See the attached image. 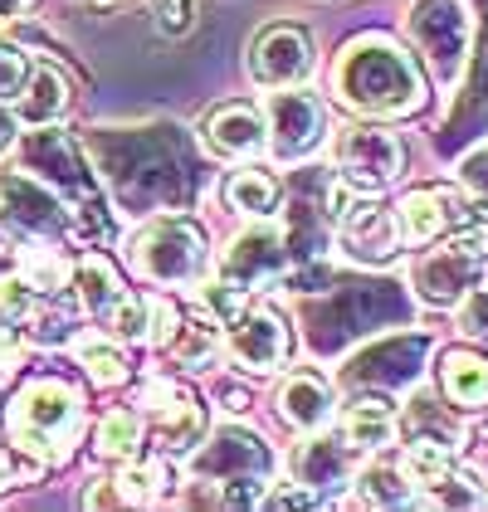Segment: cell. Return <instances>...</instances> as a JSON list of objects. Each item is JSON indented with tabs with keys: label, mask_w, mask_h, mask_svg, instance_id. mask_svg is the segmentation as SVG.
I'll use <instances>...</instances> for the list:
<instances>
[{
	"label": "cell",
	"mask_w": 488,
	"mask_h": 512,
	"mask_svg": "<svg viewBox=\"0 0 488 512\" xmlns=\"http://www.w3.org/2000/svg\"><path fill=\"white\" fill-rule=\"evenodd\" d=\"M64 113H69V79L59 74V64H30L25 88L15 93V122L30 132H44Z\"/></svg>",
	"instance_id": "cell-18"
},
{
	"label": "cell",
	"mask_w": 488,
	"mask_h": 512,
	"mask_svg": "<svg viewBox=\"0 0 488 512\" xmlns=\"http://www.w3.org/2000/svg\"><path fill=\"white\" fill-rule=\"evenodd\" d=\"M459 191H464L469 200H479V205L488 210V147L484 152H474V157L459 166Z\"/></svg>",
	"instance_id": "cell-36"
},
{
	"label": "cell",
	"mask_w": 488,
	"mask_h": 512,
	"mask_svg": "<svg viewBox=\"0 0 488 512\" xmlns=\"http://www.w3.org/2000/svg\"><path fill=\"white\" fill-rule=\"evenodd\" d=\"M440 391L454 410H488V356L469 347H449L440 356Z\"/></svg>",
	"instance_id": "cell-20"
},
{
	"label": "cell",
	"mask_w": 488,
	"mask_h": 512,
	"mask_svg": "<svg viewBox=\"0 0 488 512\" xmlns=\"http://www.w3.org/2000/svg\"><path fill=\"white\" fill-rule=\"evenodd\" d=\"M127 264L152 288H201L210 274V249L196 220L157 215L127 235Z\"/></svg>",
	"instance_id": "cell-3"
},
{
	"label": "cell",
	"mask_w": 488,
	"mask_h": 512,
	"mask_svg": "<svg viewBox=\"0 0 488 512\" xmlns=\"http://www.w3.org/2000/svg\"><path fill=\"white\" fill-rule=\"evenodd\" d=\"M459 459H454V449H449V439H430V434H420V439H410L406 454H401V469L406 478L420 488V493H430V488H440L449 478Z\"/></svg>",
	"instance_id": "cell-27"
},
{
	"label": "cell",
	"mask_w": 488,
	"mask_h": 512,
	"mask_svg": "<svg viewBox=\"0 0 488 512\" xmlns=\"http://www.w3.org/2000/svg\"><path fill=\"white\" fill-rule=\"evenodd\" d=\"M488 259V225L474 230H459V235L440 239V244H425V254L410 264V288L425 308H459L464 293L479 283V269Z\"/></svg>",
	"instance_id": "cell-5"
},
{
	"label": "cell",
	"mask_w": 488,
	"mask_h": 512,
	"mask_svg": "<svg viewBox=\"0 0 488 512\" xmlns=\"http://www.w3.org/2000/svg\"><path fill=\"white\" fill-rule=\"evenodd\" d=\"M0 230L20 244H59L74 235V210L44 176H35V166H5L0 171Z\"/></svg>",
	"instance_id": "cell-6"
},
{
	"label": "cell",
	"mask_w": 488,
	"mask_h": 512,
	"mask_svg": "<svg viewBox=\"0 0 488 512\" xmlns=\"http://www.w3.org/2000/svg\"><path fill=\"white\" fill-rule=\"evenodd\" d=\"M264 127H269V157L279 166L293 161H308L327 137V108L318 93H308L303 83L298 88H269V103H264Z\"/></svg>",
	"instance_id": "cell-9"
},
{
	"label": "cell",
	"mask_w": 488,
	"mask_h": 512,
	"mask_svg": "<svg viewBox=\"0 0 488 512\" xmlns=\"http://www.w3.org/2000/svg\"><path fill=\"white\" fill-rule=\"evenodd\" d=\"M323 498L313 493V488H279V493H264V508H318Z\"/></svg>",
	"instance_id": "cell-38"
},
{
	"label": "cell",
	"mask_w": 488,
	"mask_h": 512,
	"mask_svg": "<svg viewBox=\"0 0 488 512\" xmlns=\"http://www.w3.org/2000/svg\"><path fill=\"white\" fill-rule=\"evenodd\" d=\"M406 171V147L396 132L376 127V122H352L337 137V181L357 196L386 191L396 176Z\"/></svg>",
	"instance_id": "cell-8"
},
{
	"label": "cell",
	"mask_w": 488,
	"mask_h": 512,
	"mask_svg": "<svg viewBox=\"0 0 488 512\" xmlns=\"http://www.w3.org/2000/svg\"><path fill=\"white\" fill-rule=\"evenodd\" d=\"M357 454L362 449H352L347 439H327V434L313 430V439H303L298 454H293V478L303 488H313L318 498H327V493H337L357 478Z\"/></svg>",
	"instance_id": "cell-17"
},
{
	"label": "cell",
	"mask_w": 488,
	"mask_h": 512,
	"mask_svg": "<svg viewBox=\"0 0 488 512\" xmlns=\"http://www.w3.org/2000/svg\"><path fill=\"white\" fill-rule=\"evenodd\" d=\"M15 274L25 278L35 293H64L69 283H74V264L59 254V244H20V264H15Z\"/></svg>",
	"instance_id": "cell-26"
},
{
	"label": "cell",
	"mask_w": 488,
	"mask_h": 512,
	"mask_svg": "<svg viewBox=\"0 0 488 512\" xmlns=\"http://www.w3.org/2000/svg\"><path fill=\"white\" fill-rule=\"evenodd\" d=\"M279 415L298 434L323 430L327 420H332V386H327L318 371H293L284 386H279Z\"/></svg>",
	"instance_id": "cell-19"
},
{
	"label": "cell",
	"mask_w": 488,
	"mask_h": 512,
	"mask_svg": "<svg viewBox=\"0 0 488 512\" xmlns=\"http://www.w3.org/2000/svg\"><path fill=\"white\" fill-rule=\"evenodd\" d=\"M40 459H30L20 444H0V493L20 488V483H35L40 478Z\"/></svg>",
	"instance_id": "cell-32"
},
{
	"label": "cell",
	"mask_w": 488,
	"mask_h": 512,
	"mask_svg": "<svg viewBox=\"0 0 488 512\" xmlns=\"http://www.w3.org/2000/svg\"><path fill=\"white\" fill-rule=\"evenodd\" d=\"M35 0H0V20H15V15H25Z\"/></svg>",
	"instance_id": "cell-40"
},
{
	"label": "cell",
	"mask_w": 488,
	"mask_h": 512,
	"mask_svg": "<svg viewBox=\"0 0 488 512\" xmlns=\"http://www.w3.org/2000/svg\"><path fill=\"white\" fill-rule=\"evenodd\" d=\"M15 132H20V122H15V108H5V103H0V147H5V142H10Z\"/></svg>",
	"instance_id": "cell-39"
},
{
	"label": "cell",
	"mask_w": 488,
	"mask_h": 512,
	"mask_svg": "<svg viewBox=\"0 0 488 512\" xmlns=\"http://www.w3.org/2000/svg\"><path fill=\"white\" fill-rule=\"evenodd\" d=\"M10 444H20L40 464H69L83 434V395L59 376H35L5 405Z\"/></svg>",
	"instance_id": "cell-2"
},
{
	"label": "cell",
	"mask_w": 488,
	"mask_h": 512,
	"mask_svg": "<svg viewBox=\"0 0 488 512\" xmlns=\"http://www.w3.org/2000/svg\"><path fill=\"white\" fill-rule=\"evenodd\" d=\"M74 356H79V366L88 371L93 386H122L132 376V361L122 352V337H113V332H88V337H79Z\"/></svg>",
	"instance_id": "cell-25"
},
{
	"label": "cell",
	"mask_w": 488,
	"mask_h": 512,
	"mask_svg": "<svg viewBox=\"0 0 488 512\" xmlns=\"http://www.w3.org/2000/svg\"><path fill=\"white\" fill-rule=\"evenodd\" d=\"M406 35L415 54L425 59L430 79L454 88L469 64V35H474L469 5L464 0H415L406 15Z\"/></svg>",
	"instance_id": "cell-7"
},
{
	"label": "cell",
	"mask_w": 488,
	"mask_h": 512,
	"mask_svg": "<svg viewBox=\"0 0 488 512\" xmlns=\"http://www.w3.org/2000/svg\"><path fill=\"white\" fill-rule=\"evenodd\" d=\"M142 434H147L142 410L118 405V410H108V415L93 425V454H98L103 464H127V459L142 454Z\"/></svg>",
	"instance_id": "cell-24"
},
{
	"label": "cell",
	"mask_w": 488,
	"mask_h": 512,
	"mask_svg": "<svg viewBox=\"0 0 488 512\" xmlns=\"http://www.w3.org/2000/svg\"><path fill=\"white\" fill-rule=\"evenodd\" d=\"M20 361H25V332H20V327H10V322H0V381H5V376H15V371H20Z\"/></svg>",
	"instance_id": "cell-37"
},
{
	"label": "cell",
	"mask_w": 488,
	"mask_h": 512,
	"mask_svg": "<svg viewBox=\"0 0 488 512\" xmlns=\"http://www.w3.org/2000/svg\"><path fill=\"white\" fill-rule=\"evenodd\" d=\"M176 327H181V308L171 298H147V342L166 352V342L176 337Z\"/></svg>",
	"instance_id": "cell-35"
},
{
	"label": "cell",
	"mask_w": 488,
	"mask_h": 512,
	"mask_svg": "<svg viewBox=\"0 0 488 512\" xmlns=\"http://www.w3.org/2000/svg\"><path fill=\"white\" fill-rule=\"evenodd\" d=\"M225 200H230V210H240L249 220H274V210H279V200H284V186H279V176L264 171V166H240V171H230V181H225Z\"/></svg>",
	"instance_id": "cell-23"
},
{
	"label": "cell",
	"mask_w": 488,
	"mask_h": 512,
	"mask_svg": "<svg viewBox=\"0 0 488 512\" xmlns=\"http://www.w3.org/2000/svg\"><path fill=\"white\" fill-rule=\"evenodd\" d=\"M93 5H127V0H93Z\"/></svg>",
	"instance_id": "cell-41"
},
{
	"label": "cell",
	"mask_w": 488,
	"mask_h": 512,
	"mask_svg": "<svg viewBox=\"0 0 488 512\" xmlns=\"http://www.w3.org/2000/svg\"><path fill=\"white\" fill-rule=\"evenodd\" d=\"M454 313H459V332H464V337L488 342V283H474Z\"/></svg>",
	"instance_id": "cell-34"
},
{
	"label": "cell",
	"mask_w": 488,
	"mask_h": 512,
	"mask_svg": "<svg viewBox=\"0 0 488 512\" xmlns=\"http://www.w3.org/2000/svg\"><path fill=\"white\" fill-rule=\"evenodd\" d=\"M332 93L362 118H410L425 103V74L391 35H357L337 54Z\"/></svg>",
	"instance_id": "cell-1"
},
{
	"label": "cell",
	"mask_w": 488,
	"mask_h": 512,
	"mask_svg": "<svg viewBox=\"0 0 488 512\" xmlns=\"http://www.w3.org/2000/svg\"><path fill=\"white\" fill-rule=\"evenodd\" d=\"M274 473V454L254 430L225 425L210 439L191 449V478L196 483H215L225 503H264L259 488Z\"/></svg>",
	"instance_id": "cell-4"
},
{
	"label": "cell",
	"mask_w": 488,
	"mask_h": 512,
	"mask_svg": "<svg viewBox=\"0 0 488 512\" xmlns=\"http://www.w3.org/2000/svg\"><path fill=\"white\" fill-rule=\"evenodd\" d=\"M318 49L303 25H264L249 44V79L259 88H298L313 79Z\"/></svg>",
	"instance_id": "cell-11"
},
{
	"label": "cell",
	"mask_w": 488,
	"mask_h": 512,
	"mask_svg": "<svg viewBox=\"0 0 488 512\" xmlns=\"http://www.w3.org/2000/svg\"><path fill=\"white\" fill-rule=\"evenodd\" d=\"M152 25L162 30L166 40L191 35V25H196V0H152Z\"/></svg>",
	"instance_id": "cell-31"
},
{
	"label": "cell",
	"mask_w": 488,
	"mask_h": 512,
	"mask_svg": "<svg viewBox=\"0 0 488 512\" xmlns=\"http://www.w3.org/2000/svg\"><path fill=\"white\" fill-rule=\"evenodd\" d=\"M357 493H362L366 508H406V503H415V483L406 478L401 464H371L362 473V483H357Z\"/></svg>",
	"instance_id": "cell-30"
},
{
	"label": "cell",
	"mask_w": 488,
	"mask_h": 512,
	"mask_svg": "<svg viewBox=\"0 0 488 512\" xmlns=\"http://www.w3.org/2000/svg\"><path fill=\"white\" fill-rule=\"evenodd\" d=\"M337 225H342V249L357 259V264H391L396 254H401V220H396V210H381V205H347L342 215H337Z\"/></svg>",
	"instance_id": "cell-16"
},
{
	"label": "cell",
	"mask_w": 488,
	"mask_h": 512,
	"mask_svg": "<svg viewBox=\"0 0 488 512\" xmlns=\"http://www.w3.org/2000/svg\"><path fill=\"white\" fill-rule=\"evenodd\" d=\"M166 352L176 356V366L201 371V366H210L215 352H220V327H215L210 317H181V327H176V337L166 342Z\"/></svg>",
	"instance_id": "cell-28"
},
{
	"label": "cell",
	"mask_w": 488,
	"mask_h": 512,
	"mask_svg": "<svg viewBox=\"0 0 488 512\" xmlns=\"http://www.w3.org/2000/svg\"><path fill=\"white\" fill-rule=\"evenodd\" d=\"M25 74H30V54L20 44L0 40V103H15V93L25 88Z\"/></svg>",
	"instance_id": "cell-33"
},
{
	"label": "cell",
	"mask_w": 488,
	"mask_h": 512,
	"mask_svg": "<svg viewBox=\"0 0 488 512\" xmlns=\"http://www.w3.org/2000/svg\"><path fill=\"white\" fill-rule=\"evenodd\" d=\"M396 220H401V235L406 244L425 249V244H440V239L459 235V230H474V225H488V210L479 200H469L464 191H410L396 205Z\"/></svg>",
	"instance_id": "cell-10"
},
{
	"label": "cell",
	"mask_w": 488,
	"mask_h": 512,
	"mask_svg": "<svg viewBox=\"0 0 488 512\" xmlns=\"http://www.w3.org/2000/svg\"><path fill=\"white\" fill-rule=\"evenodd\" d=\"M205 152H215L220 161H249L269 147V127H264V108L254 103H220L210 108L201 122Z\"/></svg>",
	"instance_id": "cell-15"
},
{
	"label": "cell",
	"mask_w": 488,
	"mask_h": 512,
	"mask_svg": "<svg viewBox=\"0 0 488 512\" xmlns=\"http://www.w3.org/2000/svg\"><path fill=\"white\" fill-rule=\"evenodd\" d=\"M137 405L152 420V434H157V444H162L166 454H191L205 439V410L186 386H176V381H147L142 395H137Z\"/></svg>",
	"instance_id": "cell-14"
},
{
	"label": "cell",
	"mask_w": 488,
	"mask_h": 512,
	"mask_svg": "<svg viewBox=\"0 0 488 512\" xmlns=\"http://www.w3.org/2000/svg\"><path fill=\"white\" fill-rule=\"evenodd\" d=\"M118 493H122V508H147V503H157L166 493V464L162 459H127L118 469Z\"/></svg>",
	"instance_id": "cell-29"
},
{
	"label": "cell",
	"mask_w": 488,
	"mask_h": 512,
	"mask_svg": "<svg viewBox=\"0 0 488 512\" xmlns=\"http://www.w3.org/2000/svg\"><path fill=\"white\" fill-rule=\"evenodd\" d=\"M225 352L230 361L249 371V376H274L288 366V352H293V337H288V322L274 308H244L240 317L225 322Z\"/></svg>",
	"instance_id": "cell-12"
},
{
	"label": "cell",
	"mask_w": 488,
	"mask_h": 512,
	"mask_svg": "<svg viewBox=\"0 0 488 512\" xmlns=\"http://www.w3.org/2000/svg\"><path fill=\"white\" fill-rule=\"evenodd\" d=\"M284 274H288V249H284V235L269 220H254L249 230H240L230 239L225 254H220V269H215V278L235 283L240 293H259V288L279 283Z\"/></svg>",
	"instance_id": "cell-13"
},
{
	"label": "cell",
	"mask_w": 488,
	"mask_h": 512,
	"mask_svg": "<svg viewBox=\"0 0 488 512\" xmlns=\"http://www.w3.org/2000/svg\"><path fill=\"white\" fill-rule=\"evenodd\" d=\"M396 434H401V420H396L391 400L366 395V400H352L347 415H342V439L352 449H362V454H376V449L396 444Z\"/></svg>",
	"instance_id": "cell-22"
},
{
	"label": "cell",
	"mask_w": 488,
	"mask_h": 512,
	"mask_svg": "<svg viewBox=\"0 0 488 512\" xmlns=\"http://www.w3.org/2000/svg\"><path fill=\"white\" fill-rule=\"evenodd\" d=\"M74 293H79V308L98 327L127 303V288H122V278L113 274V264L103 254H83L79 264H74Z\"/></svg>",
	"instance_id": "cell-21"
}]
</instances>
